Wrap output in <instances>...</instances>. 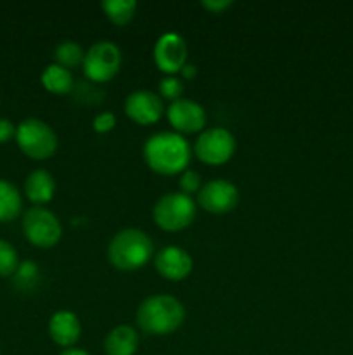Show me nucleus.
<instances>
[{
  "label": "nucleus",
  "mask_w": 353,
  "mask_h": 355,
  "mask_svg": "<svg viewBox=\"0 0 353 355\" xmlns=\"http://www.w3.org/2000/svg\"><path fill=\"white\" fill-rule=\"evenodd\" d=\"M144 159L152 172L159 175H176L185 172L190 162V146L176 132H158L145 141Z\"/></svg>",
  "instance_id": "nucleus-1"
},
{
  "label": "nucleus",
  "mask_w": 353,
  "mask_h": 355,
  "mask_svg": "<svg viewBox=\"0 0 353 355\" xmlns=\"http://www.w3.org/2000/svg\"><path fill=\"white\" fill-rule=\"evenodd\" d=\"M135 319L138 328L147 335H172L185 321V309L172 295H151L138 305Z\"/></svg>",
  "instance_id": "nucleus-2"
},
{
  "label": "nucleus",
  "mask_w": 353,
  "mask_h": 355,
  "mask_svg": "<svg viewBox=\"0 0 353 355\" xmlns=\"http://www.w3.org/2000/svg\"><path fill=\"white\" fill-rule=\"evenodd\" d=\"M154 253V243L142 229L127 227L118 231L107 246L111 266L120 270L142 269Z\"/></svg>",
  "instance_id": "nucleus-3"
},
{
  "label": "nucleus",
  "mask_w": 353,
  "mask_h": 355,
  "mask_svg": "<svg viewBox=\"0 0 353 355\" xmlns=\"http://www.w3.org/2000/svg\"><path fill=\"white\" fill-rule=\"evenodd\" d=\"M16 142L21 151L31 159H48L59 146L54 128L38 118H26L16 127Z\"/></svg>",
  "instance_id": "nucleus-4"
},
{
  "label": "nucleus",
  "mask_w": 353,
  "mask_h": 355,
  "mask_svg": "<svg viewBox=\"0 0 353 355\" xmlns=\"http://www.w3.org/2000/svg\"><path fill=\"white\" fill-rule=\"evenodd\" d=\"M196 201L183 193H166L156 201L152 218L163 231L176 232L189 227L196 218Z\"/></svg>",
  "instance_id": "nucleus-5"
},
{
  "label": "nucleus",
  "mask_w": 353,
  "mask_h": 355,
  "mask_svg": "<svg viewBox=\"0 0 353 355\" xmlns=\"http://www.w3.org/2000/svg\"><path fill=\"white\" fill-rule=\"evenodd\" d=\"M83 73L93 83L109 82L121 68V49L111 40L90 45L83 59Z\"/></svg>",
  "instance_id": "nucleus-6"
},
{
  "label": "nucleus",
  "mask_w": 353,
  "mask_h": 355,
  "mask_svg": "<svg viewBox=\"0 0 353 355\" xmlns=\"http://www.w3.org/2000/svg\"><path fill=\"white\" fill-rule=\"evenodd\" d=\"M23 232L31 245L52 248L62 236V225L57 215L44 207H31L23 215Z\"/></svg>",
  "instance_id": "nucleus-7"
},
{
  "label": "nucleus",
  "mask_w": 353,
  "mask_h": 355,
  "mask_svg": "<svg viewBox=\"0 0 353 355\" xmlns=\"http://www.w3.org/2000/svg\"><path fill=\"white\" fill-rule=\"evenodd\" d=\"M194 153L206 165H224L234 156L235 137L224 127L204 128L194 142Z\"/></svg>",
  "instance_id": "nucleus-8"
},
{
  "label": "nucleus",
  "mask_w": 353,
  "mask_h": 355,
  "mask_svg": "<svg viewBox=\"0 0 353 355\" xmlns=\"http://www.w3.org/2000/svg\"><path fill=\"white\" fill-rule=\"evenodd\" d=\"M201 208L215 215H224L234 210L239 203V189L225 179H211L197 193Z\"/></svg>",
  "instance_id": "nucleus-9"
},
{
  "label": "nucleus",
  "mask_w": 353,
  "mask_h": 355,
  "mask_svg": "<svg viewBox=\"0 0 353 355\" xmlns=\"http://www.w3.org/2000/svg\"><path fill=\"white\" fill-rule=\"evenodd\" d=\"M189 47L182 35L166 31L154 44V62L159 71L166 75H176L187 64Z\"/></svg>",
  "instance_id": "nucleus-10"
},
{
  "label": "nucleus",
  "mask_w": 353,
  "mask_h": 355,
  "mask_svg": "<svg viewBox=\"0 0 353 355\" xmlns=\"http://www.w3.org/2000/svg\"><path fill=\"white\" fill-rule=\"evenodd\" d=\"M166 118L170 125L175 128L176 134H196L203 132L206 125V111L199 103L192 99H180L173 101L166 110Z\"/></svg>",
  "instance_id": "nucleus-11"
},
{
  "label": "nucleus",
  "mask_w": 353,
  "mask_h": 355,
  "mask_svg": "<svg viewBox=\"0 0 353 355\" xmlns=\"http://www.w3.org/2000/svg\"><path fill=\"white\" fill-rule=\"evenodd\" d=\"M125 113L138 125H152L161 120L165 113L163 99L151 90H134L125 99Z\"/></svg>",
  "instance_id": "nucleus-12"
},
{
  "label": "nucleus",
  "mask_w": 353,
  "mask_h": 355,
  "mask_svg": "<svg viewBox=\"0 0 353 355\" xmlns=\"http://www.w3.org/2000/svg\"><path fill=\"white\" fill-rule=\"evenodd\" d=\"M192 257L189 252L176 245L165 246L154 257L156 270L168 281H183L192 272Z\"/></svg>",
  "instance_id": "nucleus-13"
},
{
  "label": "nucleus",
  "mask_w": 353,
  "mask_h": 355,
  "mask_svg": "<svg viewBox=\"0 0 353 355\" xmlns=\"http://www.w3.org/2000/svg\"><path fill=\"white\" fill-rule=\"evenodd\" d=\"M48 336L62 349H71L82 336V322L71 311H57L48 319Z\"/></svg>",
  "instance_id": "nucleus-14"
},
{
  "label": "nucleus",
  "mask_w": 353,
  "mask_h": 355,
  "mask_svg": "<svg viewBox=\"0 0 353 355\" xmlns=\"http://www.w3.org/2000/svg\"><path fill=\"white\" fill-rule=\"evenodd\" d=\"M24 194L35 207L48 203L55 194V180L47 170H33L24 180Z\"/></svg>",
  "instance_id": "nucleus-15"
},
{
  "label": "nucleus",
  "mask_w": 353,
  "mask_h": 355,
  "mask_svg": "<svg viewBox=\"0 0 353 355\" xmlns=\"http://www.w3.org/2000/svg\"><path fill=\"white\" fill-rule=\"evenodd\" d=\"M104 350L107 355H135L138 350V333L130 324L116 326L104 338Z\"/></svg>",
  "instance_id": "nucleus-16"
},
{
  "label": "nucleus",
  "mask_w": 353,
  "mask_h": 355,
  "mask_svg": "<svg viewBox=\"0 0 353 355\" xmlns=\"http://www.w3.org/2000/svg\"><path fill=\"white\" fill-rule=\"evenodd\" d=\"M42 85L52 94H57V96H64L69 94L75 87V78H73L71 69L64 68V66L57 64V62H52L47 68L42 71Z\"/></svg>",
  "instance_id": "nucleus-17"
},
{
  "label": "nucleus",
  "mask_w": 353,
  "mask_h": 355,
  "mask_svg": "<svg viewBox=\"0 0 353 355\" xmlns=\"http://www.w3.org/2000/svg\"><path fill=\"white\" fill-rule=\"evenodd\" d=\"M23 200L16 187L0 179V222H10L21 214Z\"/></svg>",
  "instance_id": "nucleus-18"
},
{
  "label": "nucleus",
  "mask_w": 353,
  "mask_h": 355,
  "mask_svg": "<svg viewBox=\"0 0 353 355\" xmlns=\"http://www.w3.org/2000/svg\"><path fill=\"white\" fill-rule=\"evenodd\" d=\"M100 7L111 23L116 26H125L134 19L137 2L135 0H102Z\"/></svg>",
  "instance_id": "nucleus-19"
},
{
  "label": "nucleus",
  "mask_w": 353,
  "mask_h": 355,
  "mask_svg": "<svg viewBox=\"0 0 353 355\" xmlns=\"http://www.w3.org/2000/svg\"><path fill=\"white\" fill-rule=\"evenodd\" d=\"M55 62L64 68L71 69L76 66L83 64V59H85V51H83L82 45L75 40H62L59 42L57 47L54 51Z\"/></svg>",
  "instance_id": "nucleus-20"
},
{
  "label": "nucleus",
  "mask_w": 353,
  "mask_h": 355,
  "mask_svg": "<svg viewBox=\"0 0 353 355\" xmlns=\"http://www.w3.org/2000/svg\"><path fill=\"white\" fill-rule=\"evenodd\" d=\"M19 269V257L9 241L0 239V277L12 276Z\"/></svg>",
  "instance_id": "nucleus-21"
},
{
  "label": "nucleus",
  "mask_w": 353,
  "mask_h": 355,
  "mask_svg": "<svg viewBox=\"0 0 353 355\" xmlns=\"http://www.w3.org/2000/svg\"><path fill=\"white\" fill-rule=\"evenodd\" d=\"M183 94V82L175 75H168L159 82V97L166 101L180 99Z\"/></svg>",
  "instance_id": "nucleus-22"
},
{
  "label": "nucleus",
  "mask_w": 353,
  "mask_h": 355,
  "mask_svg": "<svg viewBox=\"0 0 353 355\" xmlns=\"http://www.w3.org/2000/svg\"><path fill=\"white\" fill-rule=\"evenodd\" d=\"M179 186H180V193L187 194V196H190V194H197L201 191V187H203V184H201V175L196 172V170L187 168L185 172H182V175H180Z\"/></svg>",
  "instance_id": "nucleus-23"
},
{
  "label": "nucleus",
  "mask_w": 353,
  "mask_h": 355,
  "mask_svg": "<svg viewBox=\"0 0 353 355\" xmlns=\"http://www.w3.org/2000/svg\"><path fill=\"white\" fill-rule=\"evenodd\" d=\"M116 125V116L111 111H104V113H99L92 120V128L97 132V134H106V132H111Z\"/></svg>",
  "instance_id": "nucleus-24"
},
{
  "label": "nucleus",
  "mask_w": 353,
  "mask_h": 355,
  "mask_svg": "<svg viewBox=\"0 0 353 355\" xmlns=\"http://www.w3.org/2000/svg\"><path fill=\"white\" fill-rule=\"evenodd\" d=\"M10 139H16V125L7 118H0V144H6Z\"/></svg>",
  "instance_id": "nucleus-25"
},
{
  "label": "nucleus",
  "mask_w": 353,
  "mask_h": 355,
  "mask_svg": "<svg viewBox=\"0 0 353 355\" xmlns=\"http://www.w3.org/2000/svg\"><path fill=\"white\" fill-rule=\"evenodd\" d=\"M201 6L213 14H221L225 9L232 6V0H203Z\"/></svg>",
  "instance_id": "nucleus-26"
},
{
  "label": "nucleus",
  "mask_w": 353,
  "mask_h": 355,
  "mask_svg": "<svg viewBox=\"0 0 353 355\" xmlns=\"http://www.w3.org/2000/svg\"><path fill=\"white\" fill-rule=\"evenodd\" d=\"M197 73V68L194 64H185L182 69H180V75L185 76V78H194Z\"/></svg>",
  "instance_id": "nucleus-27"
},
{
  "label": "nucleus",
  "mask_w": 353,
  "mask_h": 355,
  "mask_svg": "<svg viewBox=\"0 0 353 355\" xmlns=\"http://www.w3.org/2000/svg\"><path fill=\"white\" fill-rule=\"evenodd\" d=\"M59 355H90L87 350H82V349H75V347H71V349H64Z\"/></svg>",
  "instance_id": "nucleus-28"
},
{
  "label": "nucleus",
  "mask_w": 353,
  "mask_h": 355,
  "mask_svg": "<svg viewBox=\"0 0 353 355\" xmlns=\"http://www.w3.org/2000/svg\"><path fill=\"white\" fill-rule=\"evenodd\" d=\"M0 355H2V354H0Z\"/></svg>",
  "instance_id": "nucleus-29"
}]
</instances>
